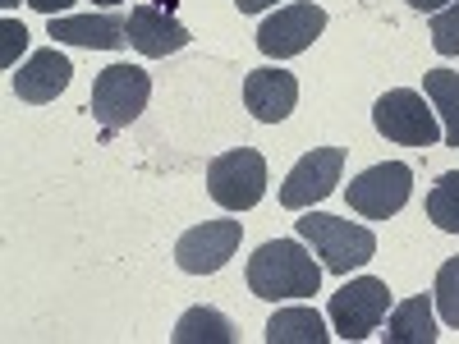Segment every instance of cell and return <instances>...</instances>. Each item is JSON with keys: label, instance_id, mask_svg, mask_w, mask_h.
Returning <instances> with one entry per match:
<instances>
[{"label": "cell", "instance_id": "obj_16", "mask_svg": "<svg viewBox=\"0 0 459 344\" xmlns=\"http://www.w3.org/2000/svg\"><path fill=\"white\" fill-rule=\"evenodd\" d=\"M335 331H326V317L317 308H281L266 322V344H326Z\"/></svg>", "mask_w": 459, "mask_h": 344}, {"label": "cell", "instance_id": "obj_12", "mask_svg": "<svg viewBox=\"0 0 459 344\" xmlns=\"http://www.w3.org/2000/svg\"><path fill=\"white\" fill-rule=\"evenodd\" d=\"M56 42L65 47H92V51H120L129 42V19L120 10H101V14H51L47 28Z\"/></svg>", "mask_w": 459, "mask_h": 344}, {"label": "cell", "instance_id": "obj_27", "mask_svg": "<svg viewBox=\"0 0 459 344\" xmlns=\"http://www.w3.org/2000/svg\"><path fill=\"white\" fill-rule=\"evenodd\" d=\"M0 5H5V10H14V5H19V0H0Z\"/></svg>", "mask_w": 459, "mask_h": 344}, {"label": "cell", "instance_id": "obj_13", "mask_svg": "<svg viewBox=\"0 0 459 344\" xmlns=\"http://www.w3.org/2000/svg\"><path fill=\"white\" fill-rule=\"evenodd\" d=\"M244 106L253 110V120L262 125H281L285 115L299 106V79L290 69H253L244 79Z\"/></svg>", "mask_w": 459, "mask_h": 344}, {"label": "cell", "instance_id": "obj_22", "mask_svg": "<svg viewBox=\"0 0 459 344\" xmlns=\"http://www.w3.org/2000/svg\"><path fill=\"white\" fill-rule=\"evenodd\" d=\"M0 37H5V56H0V64H5V69H14V51H23V47H28V28H23L19 19H5Z\"/></svg>", "mask_w": 459, "mask_h": 344}, {"label": "cell", "instance_id": "obj_7", "mask_svg": "<svg viewBox=\"0 0 459 344\" xmlns=\"http://www.w3.org/2000/svg\"><path fill=\"white\" fill-rule=\"evenodd\" d=\"M322 32H326V10L313 5V0H290V5H281L276 14L257 23V51L272 60H290L308 51Z\"/></svg>", "mask_w": 459, "mask_h": 344}, {"label": "cell", "instance_id": "obj_1", "mask_svg": "<svg viewBox=\"0 0 459 344\" xmlns=\"http://www.w3.org/2000/svg\"><path fill=\"white\" fill-rule=\"evenodd\" d=\"M326 266L313 262V253L303 248V239H272L248 257V289L266 303L285 298H313L322 289Z\"/></svg>", "mask_w": 459, "mask_h": 344}, {"label": "cell", "instance_id": "obj_9", "mask_svg": "<svg viewBox=\"0 0 459 344\" xmlns=\"http://www.w3.org/2000/svg\"><path fill=\"white\" fill-rule=\"evenodd\" d=\"M344 170V147H313L308 157H299L294 170L281 184V207L285 211H313L317 202H326L340 184Z\"/></svg>", "mask_w": 459, "mask_h": 344}, {"label": "cell", "instance_id": "obj_26", "mask_svg": "<svg viewBox=\"0 0 459 344\" xmlns=\"http://www.w3.org/2000/svg\"><path fill=\"white\" fill-rule=\"evenodd\" d=\"M92 5H101V10H115V5H125V0H92Z\"/></svg>", "mask_w": 459, "mask_h": 344}, {"label": "cell", "instance_id": "obj_14", "mask_svg": "<svg viewBox=\"0 0 459 344\" xmlns=\"http://www.w3.org/2000/svg\"><path fill=\"white\" fill-rule=\"evenodd\" d=\"M69 73H74L69 56H60L56 47H42V51H32V60L14 73V97L28 101V106H47L69 88Z\"/></svg>", "mask_w": 459, "mask_h": 344}, {"label": "cell", "instance_id": "obj_19", "mask_svg": "<svg viewBox=\"0 0 459 344\" xmlns=\"http://www.w3.org/2000/svg\"><path fill=\"white\" fill-rule=\"evenodd\" d=\"M428 220L446 235H459V170L441 175L428 194Z\"/></svg>", "mask_w": 459, "mask_h": 344}, {"label": "cell", "instance_id": "obj_25", "mask_svg": "<svg viewBox=\"0 0 459 344\" xmlns=\"http://www.w3.org/2000/svg\"><path fill=\"white\" fill-rule=\"evenodd\" d=\"M235 5H239V14H266L276 0H235Z\"/></svg>", "mask_w": 459, "mask_h": 344}, {"label": "cell", "instance_id": "obj_15", "mask_svg": "<svg viewBox=\"0 0 459 344\" xmlns=\"http://www.w3.org/2000/svg\"><path fill=\"white\" fill-rule=\"evenodd\" d=\"M441 326L432 317V294H413L386 313V344H437Z\"/></svg>", "mask_w": 459, "mask_h": 344}, {"label": "cell", "instance_id": "obj_6", "mask_svg": "<svg viewBox=\"0 0 459 344\" xmlns=\"http://www.w3.org/2000/svg\"><path fill=\"white\" fill-rule=\"evenodd\" d=\"M207 194L225 211H248L266 198V157L253 147H235L207 166Z\"/></svg>", "mask_w": 459, "mask_h": 344}, {"label": "cell", "instance_id": "obj_11", "mask_svg": "<svg viewBox=\"0 0 459 344\" xmlns=\"http://www.w3.org/2000/svg\"><path fill=\"white\" fill-rule=\"evenodd\" d=\"M129 47L147 60H161L188 47V28L175 19V0H152L129 10Z\"/></svg>", "mask_w": 459, "mask_h": 344}, {"label": "cell", "instance_id": "obj_3", "mask_svg": "<svg viewBox=\"0 0 459 344\" xmlns=\"http://www.w3.org/2000/svg\"><path fill=\"white\" fill-rule=\"evenodd\" d=\"M147 97H152V73L143 64H110L97 73L88 110L106 133H115V129H129L147 110Z\"/></svg>", "mask_w": 459, "mask_h": 344}, {"label": "cell", "instance_id": "obj_2", "mask_svg": "<svg viewBox=\"0 0 459 344\" xmlns=\"http://www.w3.org/2000/svg\"><path fill=\"white\" fill-rule=\"evenodd\" d=\"M294 229H299V239L322 257V266H326L331 276H350L354 266L372 262V253H377V235H372V229L344 220V216L303 211L294 220Z\"/></svg>", "mask_w": 459, "mask_h": 344}, {"label": "cell", "instance_id": "obj_21", "mask_svg": "<svg viewBox=\"0 0 459 344\" xmlns=\"http://www.w3.org/2000/svg\"><path fill=\"white\" fill-rule=\"evenodd\" d=\"M432 47L441 56H459V0L432 14Z\"/></svg>", "mask_w": 459, "mask_h": 344}, {"label": "cell", "instance_id": "obj_18", "mask_svg": "<svg viewBox=\"0 0 459 344\" xmlns=\"http://www.w3.org/2000/svg\"><path fill=\"white\" fill-rule=\"evenodd\" d=\"M170 340L175 344H235L239 331H235V322H230L225 313H216V308H188L175 322Z\"/></svg>", "mask_w": 459, "mask_h": 344}, {"label": "cell", "instance_id": "obj_17", "mask_svg": "<svg viewBox=\"0 0 459 344\" xmlns=\"http://www.w3.org/2000/svg\"><path fill=\"white\" fill-rule=\"evenodd\" d=\"M423 97L432 101L437 120H441V142L446 147H459V73L428 69L423 73Z\"/></svg>", "mask_w": 459, "mask_h": 344}, {"label": "cell", "instance_id": "obj_8", "mask_svg": "<svg viewBox=\"0 0 459 344\" xmlns=\"http://www.w3.org/2000/svg\"><path fill=\"white\" fill-rule=\"evenodd\" d=\"M413 194V170L404 161H381V166H368L363 175L350 179V188H344V198H350V207L368 220H386L395 216Z\"/></svg>", "mask_w": 459, "mask_h": 344}, {"label": "cell", "instance_id": "obj_24", "mask_svg": "<svg viewBox=\"0 0 459 344\" xmlns=\"http://www.w3.org/2000/svg\"><path fill=\"white\" fill-rule=\"evenodd\" d=\"M409 10H418V14H437V10H446L450 0H404Z\"/></svg>", "mask_w": 459, "mask_h": 344}, {"label": "cell", "instance_id": "obj_20", "mask_svg": "<svg viewBox=\"0 0 459 344\" xmlns=\"http://www.w3.org/2000/svg\"><path fill=\"white\" fill-rule=\"evenodd\" d=\"M432 303H437V313L450 331H459V257L441 262V271H437V285H432Z\"/></svg>", "mask_w": 459, "mask_h": 344}, {"label": "cell", "instance_id": "obj_4", "mask_svg": "<svg viewBox=\"0 0 459 344\" xmlns=\"http://www.w3.org/2000/svg\"><path fill=\"white\" fill-rule=\"evenodd\" d=\"M386 313H391V289H386V280H377V276H359L350 285H340L331 294V303H326V322H331V331L344 344L368 340L381 322H386Z\"/></svg>", "mask_w": 459, "mask_h": 344}, {"label": "cell", "instance_id": "obj_5", "mask_svg": "<svg viewBox=\"0 0 459 344\" xmlns=\"http://www.w3.org/2000/svg\"><path fill=\"white\" fill-rule=\"evenodd\" d=\"M372 125L381 138H391L400 147H437L441 142V120L423 92L413 88H391L386 97H377Z\"/></svg>", "mask_w": 459, "mask_h": 344}, {"label": "cell", "instance_id": "obj_10", "mask_svg": "<svg viewBox=\"0 0 459 344\" xmlns=\"http://www.w3.org/2000/svg\"><path fill=\"white\" fill-rule=\"evenodd\" d=\"M239 239H244L239 220H203V225H194V229L179 235L175 262H179V271H188V276H212V271H221V266L235 257Z\"/></svg>", "mask_w": 459, "mask_h": 344}, {"label": "cell", "instance_id": "obj_23", "mask_svg": "<svg viewBox=\"0 0 459 344\" xmlns=\"http://www.w3.org/2000/svg\"><path fill=\"white\" fill-rule=\"evenodd\" d=\"M28 5L37 10V14H60V10H69L74 0H28Z\"/></svg>", "mask_w": 459, "mask_h": 344}]
</instances>
